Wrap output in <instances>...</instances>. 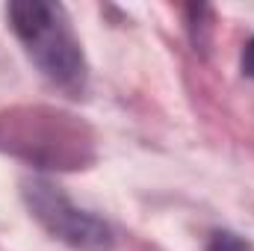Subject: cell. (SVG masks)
<instances>
[{
    "instance_id": "cell-1",
    "label": "cell",
    "mask_w": 254,
    "mask_h": 251,
    "mask_svg": "<svg viewBox=\"0 0 254 251\" xmlns=\"http://www.w3.org/2000/svg\"><path fill=\"white\" fill-rule=\"evenodd\" d=\"M12 33L24 45L33 65L65 92H80L86 86V57L80 39L60 3L18 0L9 3Z\"/></svg>"
},
{
    "instance_id": "cell-2",
    "label": "cell",
    "mask_w": 254,
    "mask_h": 251,
    "mask_svg": "<svg viewBox=\"0 0 254 251\" xmlns=\"http://www.w3.org/2000/svg\"><path fill=\"white\" fill-rule=\"evenodd\" d=\"M21 195L33 213V219L65 246L77 251H110L116 237L113 228L95 213L77 207L60 187L45 178H30L21 184Z\"/></svg>"
},
{
    "instance_id": "cell-3",
    "label": "cell",
    "mask_w": 254,
    "mask_h": 251,
    "mask_svg": "<svg viewBox=\"0 0 254 251\" xmlns=\"http://www.w3.org/2000/svg\"><path fill=\"white\" fill-rule=\"evenodd\" d=\"M207 251H252V246H249L243 237L231 234V231H216V234L210 237Z\"/></svg>"
},
{
    "instance_id": "cell-4",
    "label": "cell",
    "mask_w": 254,
    "mask_h": 251,
    "mask_svg": "<svg viewBox=\"0 0 254 251\" xmlns=\"http://www.w3.org/2000/svg\"><path fill=\"white\" fill-rule=\"evenodd\" d=\"M243 71H246V77H252L254 80V39L246 45V54H243Z\"/></svg>"
}]
</instances>
